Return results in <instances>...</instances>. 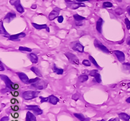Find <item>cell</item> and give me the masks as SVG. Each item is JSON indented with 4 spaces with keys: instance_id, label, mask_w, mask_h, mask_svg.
<instances>
[{
    "instance_id": "cell-36",
    "label": "cell",
    "mask_w": 130,
    "mask_h": 121,
    "mask_svg": "<svg viewBox=\"0 0 130 121\" xmlns=\"http://www.w3.org/2000/svg\"><path fill=\"white\" fill-rule=\"evenodd\" d=\"M123 66L125 69L130 70V63H123Z\"/></svg>"
},
{
    "instance_id": "cell-3",
    "label": "cell",
    "mask_w": 130,
    "mask_h": 121,
    "mask_svg": "<svg viewBox=\"0 0 130 121\" xmlns=\"http://www.w3.org/2000/svg\"><path fill=\"white\" fill-rule=\"evenodd\" d=\"M1 79L5 82V85H6L7 88H9V89H10V90H13V89H14V85H15V84H14V83H12V81H10V79L8 77L6 76V75H1Z\"/></svg>"
},
{
    "instance_id": "cell-25",
    "label": "cell",
    "mask_w": 130,
    "mask_h": 121,
    "mask_svg": "<svg viewBox=\"0 0 130 121\" xmlns=\"http://www.w3.org/2000/svg\"><path fill=\"white\" fill-rule=\"evenodd\" d=\"M31 70L33 71L34 73H35L38 77H42V75L41 73V71H40V69L37 68L36 67H32L31 68Z\"/></svg>"
},
{
    "instance_id": "cell-1",
    "label": "cell",
    "mask_w": 130,
    "mask_h": 121,
    "mask_svg": "<svg viewBox=\"0 0 130 121\" xmlns=\"http://www.w3.org/2000/svg\"><path fill=\"white\" fill-rule=\"evenodd\" d=\"M39 92L36 91H32V90H29V91H26L22 94V97H24V100H30L32 99H34L35 97H38L39 94Z\"/></svg>"
},
{
    "instance_id": "cell-31",
    "label": "cell",
    "mask_w": 130,
    "mask_h": 121,
    "mask_svg": "<svg viewBox=\"0 0 130 121\" xmlns=\"http://www.w3.org/2000/svg\"><path fill=\"white\" fill-rule=\"evenodd\" d=\"M114 12L117 15H121L122 13H124V10L122 9L121 8H117L116 9H115Z\"/></svg>"
},
{
    "instance_id": "cell-39",
    "label": "cell",
    "mask_w": 130,
    "mask_h": 121,
    "mask_svg": "<svg viewBox=\"0 0 130 121\" xmlns=\"http://www.w3.org/2000/svg\"><path fill=\"white\" fill-rule=\"evenodd\" d=\"M78 98H79V97H78V96L77 95V94H73V96H72V99H73V100L77 101V100H78Z\"/></svg>"
},
{
    "instance_id": "cell-30",
    "label": "cell",
    "mask_w": 130,
    "mask_h": 121,
    "mask_svg": "<svg viewBox=\"0 0 130 121\" xmlns=\"http://www.w3.org/2000/svg\"><path fill=\"white\" fill-rule=\"evenodd\" d=\"M19 50L20 51H27V52H31L32 50L31 48L28 47H20Z\"/></svg>"
},
{
    "instance_id": "cell-43",
    "label": "cell",
    "mask_w": 130,
    "mask_h": 121,
    "mask_svg": "<svg viewBox=\"0 0 130 121\" xmlns=\"http://www.w3.org/2000/svg\"><path fill=\"white\" fill-rule=\"evenodd\" d=\"M76 1L79 3H82L84 2V1H90V0H76Z\"/></svg>"
},
{
    "instance_id": "cell-38",
    "label": "cell",
    "mask_w": 130,
    "mask_h": 121,
    "mask_svg": "<svg viewBox=\"0 0 130 121\" xmlns=\"http://www.w3.org/2000/svg\"><path fill=\"white\" fill-rule=\"evenodd\" d=\"M9 117L8 116H4L1 119V121H9Z\"/></svg>"
},
{
    "instance_id": "cell-44",
    "label": "cell",
    "mask_w": 130,
    "mask_h": 121,
    "mask_svg": "<svg viewBox=\"0 0 130 121\" xmlns=\"http://www.w3.org/2000/svg\"><path fill=\"white\" fill-rule=\"evenodd\" d=\"M12 109H13L14 111H18V110L19 109V107H18V106H15V107H14V108H12Z\"/></svg>"
},
{
    "instance_id": "cell-32",
    "label": "cell",
    "mask_w": 130,
    "mask_h": 121,
    "mask_svg": "<svg viewBox=\"0 0 130 121\" xmlns=\"http://www.w3.org/2000/svg\"><path fill=\"white\" fill-rule=\"evenodd\" d=\"M124 22H125V26H126V28L128 30H130V20L128 19V18H125V20H124Z\"/></svg>"
},
{
    "instance_id": "cell-34",
    "label": "cell",
    "mask_w": 130,
    "mask_h": 121,
    "mask_svg": "<svg viewBox=\"0 0 130 121\" xmlns=\"http://www.w3.org/2000/svg\"><path fill=\"white\" fill-rule=\"evenodd\" d=\"M82 64L84 65V66H87V67H89L90 66V62L88 61V60H84L83 62H82Z\"/></svg>"
},
{
    "instance_id": "cell-8",
    "label": "cell",
    "mask_w": 130,
    "mask_h": 121,
    "mask_svg": "<svg viewBox=\"0 0 130 121\" xmlns=\"http://www.w3.org/2000/svg\"><path fill=\"white\" fill-rule=\"evenodd\" d=\"M94 44V46L96 47L99 48V50H101L105 53H109V50L107 49V48L105 45H103L102 43H100V41H99L98 39H95Z\"/></svg>"
},
{
    "instance_id": "cell-29",
    "label": "cell",
    "mask_w": 130,
    "mask_h": 121,
    "mask_svg": "<svg viewBox=\"0 0 130 121\" xmlns=\"http://www.w3.org/2000/svg\"><path fill=\"white\" fill-rule=\"evenodd\" d=\"M113 6L112 3L109 2V1H105V2L103 3V7L104 8H110Z\"/></svg>"
},
{
    "instance_id": "cell-46",
    "label": "cell",
    "mask_w": 130,
    "mask_h": 121,
    "mask_svg": "<svg viewBox=\"0 0 130 121\" xmlns=\"http://www.w3.org/2000/svg\"><path fill=\"white\" fill-rule=\"evenodd\" d=\"M126 102H127V103H130V97H128V99L126 100Z\"/></svg>"
},
{
    "instance_id": "cell-7",
    "label": "cell",
    "mask_w": 130,
    "mask_h": 121,
    "mask_svg": "<svg viewBox=\"0 0 130 121\" xmlns=\"http://www.w3.org/2000/svg\"><path fill=\"white\" fill-rule=\"evenodd\" d=\"M26 108L34 112V114L36 115L42 114V110L38 105H27L26 106Z\"/></svg>"
},
{
    "instance_id": "cell-49",
    "label": "cell",
    "mask_w": 130,
    "mask_h": 121,
    "mask_svg": "<svg viewBox=\"0 0 130 121\" xmlns=\"http://www.w3.org/2000/svg\"><path fill=\"white\" fill-rule=\"evenodd\" d=\"M128 14H130V7H128Z\"/></svg>"
},
{
    "instance_id": "cell-4",
    "label": "cell",
    "mask_w": 130,
    "mask_h": 121,
    "mask_svg": "<svg viewBox=\"0 0 130 121\" xmlns=\"http://www.w3.org/2000/svg\"><path fill=\"white\" fill-rule=\"evenodd\" d=\"M47 82L45 81H41L39 80L37 82L33 83L31 86H33L34 88L38 89V90H43L47 87Z\"/></svg>"
},
{
    "instance_id": "cell-12",
    "label": "cell",
    "mask_w": 130,
    "mask_h": 121,
    "mask_svg": "<svg viewBox=\"0 0 130 121\" xmlns=\"http://www.w3.org/2000/svg\"><path fill=\"white\" fill-rule=\"evenodd\" d=\"M26 33H18V34H15V35H12V36H10L9 37V39L11 41H20V39L24 38V37H26Z\"/></svg>"
},
{
    "instance_id": "cell-22",
    "label": "cell",
    "mask_w": 130,
    "mask_h": 121,
    "mask_svg": "<svg viewBox=\"0 0 130 121\" xmlns=\"http://www.w3.org/2000/svg\"><path fill=\"white\" fill-rule=\"evenodd\" d=\"M73 115L81 121H90V119L88 118H85V116L81 113H74Z\"/></svg>"
},
{
    "instance_id": "cell-51",
    "label": "cell",
    "mask_w": 130,
    "mask_h": 121,
    "mask_svg": "<svg viewBox=\"0 0 130 121\" xmlns=\"http://www.w3.org/2000/svg\"><path fill=\"white\" fill-rule=\"evenodd\" d=\"M128 86L129 87V88H130V83H128Z\"/></svg>"
},
{
    "instance_id": "cell-6",
    "label": "cell",
    "mask_w": 130,
    "mask_h": 121,
    "mask_svg": "<svg viewBox=\"0 0 130 121\" xmlns=\"http://www.w3.org/2000/svg\"><path fill=\"white\" fill-rule=\"evenodd\" d=\"M64 55L66 56V58L68 59L69 61L71 63L77 64V65L79 64V60H78V58L76 55H74L72 53H70V52H66V53H64Z\"/></svg>"
},
{
    "instance_id": "cell-41",
    "label": "cell",
    "mask_w": 130,
    "mask_h": 121,
    "mask_svg": "<svg viewBox=\"0 0 130 121\" xmlns=\"http://www.w3.org/2000/svg\"><path fill=\"white\" fill-rule=\"evenodd\" d=\"M108 121H120V119L118 118H114V119H111Z\"/></svg>"
},
{
    "instance_id": "cell-27",
    "label": "cell",
    "mask_w": 130,
    "mask_h": 121,
    "mask_svg": "<svg viewBox=\"0 0 130 121\" xmlns=\"http://www.w3.org/2000/svg\"><path fill=\"white\" fill-rule=\"evenodd\" d=\"M73 18L76 20L77 22H81L83 20H85V17H81V16L78 14H75L73 15Z\"/></svg>"
},
{
    "instance_id": "cell-24",
    "label": "cell",
    "mask_w": 130,
    "mask_h": 121,
    "mask_svg": "<svg viewBox=\"0 0 130 121\" xmlns=\"http://www.w3.org/2000/svg\"><path fill=\"white\" fill-rule=\"evenodd\" d=\"M52 70L55 73H57V75H62V74H63V72H64L63 69H61V68H58V67H56L55 65H53V66L52 67Z\"/></svg>"
},
{
    "instance_id": "cell-9",
    "label": "cell",
    "mask_w": 130,
    "mask_h": 121,
    "mask_svg": "<svg viewBox=\"0 0 130 121\" xmlns=\"http://www.w3.org/2000/svg\"><path fill=\"white\" fill-rule=\"evenodd\" d=\"M61 11V9L58 8V7H55L54 9L52 11V12H50L49 16H48V18L50 20H53L55 19L56 18L59 17V12Z\"/></svg>"
},
{
    "instance_id": "cell-48",
    "label": "cell",
    "mask_w": 130,
    "mask_h": 121,
    "mask_svg": "<svg viewBox=\"0 0 130 121\" xmlns=\"http://www.w3.org/2000/svg\"><path fill=\"white\" fill-rule=\"evenodd\" d=\"M15 102H16L15 99H12V100H11V103H15Z\"/></svg>"
},
{
    "instance_id": "cell-16",
    "label": "cell",
    "mask_w": 130,
    "mask_h": 121,
    "mask_svg": "<svg viewBox=\"0 0 130 121\" xmlns=\"http://www.w3.org/2000/svg\"><path fill=\"white\" fill-rule=\"evenodd\" d=\"M0 33H1V35H3V36H4V37H10L9 34L7 33V31H6V30H5V28H4L3 24V22L1 20L0 22Z\"/></svg>"
},
{
    "instance_id": "cell-5",
    "label": "cell",
    "mask_w": 130,
    "mask_h": 121,
    "mask_svg": "<svg viewBox=\"0 0 130 121\" xmlns=\"http://www.w3.org/2000/svg\"><path fill=\"white\" fill-rule=\"evenodd\" d=\"M10 3L16 7L17 11L18 12L23 13L24 12V7L20 4V0H10Z\"/></svg>"
},
{
    "instance_id": "cell-50",
    "label": "cell",
    "mask_w": 130,
    "mask_h": 121,
    "mask_svg": "<svg viewBox=\"0 0 130 121\" xmlns=\"http://www.w3.org/2000/svg\"><path fill=\"white\" fill-rule=\"evenodd\" d=\"M14 117H15V118H17V117H18V115L17 114V113H16V114L14 115Z\"/></svg>"
},
{
    "instance_id": "cell-19",
    "label": "cell",
    "mask_w": 130,
    "mask_h": 121,
    "mask_svg": "<svg viewBox=\"0 0 130 121\" xmlns=\"http://www.w3.org/2000/svg\"><path fill=\"white\" fill-rule=\"evenodd\" d=\"M26 121H36V119L35 116L33 113L29 111L26 114Z\"/></svg>"
},
{
    "instance_id": "cell-21",
    "label": "cell",
    "mask_w": 130,
    "mask_h": 121,
    "mask_svg": "<svg viewBox=\"0 0 130 121\" xmlns=\"http://www.w3.org/2000/svg\"><path fill=\"white\" fill-rule=\"evenodd\" d=\"M59 102L58 97L55 96L54 95H50L49 96V102L53 105H56Z\"/></svg>"
},
{
    "instance_id": "cell-14",
    "label": "cell",
    "mask_w": 130,
    "mask_h": 121,
    "mask_svg": "<svg viewBox=\"0 0 130 121\" xmlns=\"http://www.w3.org/2000/svg\"><path fill=\"white\" fill-rule=\"evenodd\" d=\"M16 74L18 75V77L20 79L21 82H23L24 83H26V84H28V82L29 80L28 77L27 76L26 74L24 73H21V72H17Z\"/></svg>"
},
{
    "instance_id": "cell-42",
    "label": "cell",
    "mask_w": 130,
    "mask_h": 121,
    "mask_svg": "<svg viewBox=\"0 0 130 121\" xmlns=\"http://www.w3.org/2000/svg\"><path fill=\"white\" fill-rule=\"evenodd\" d=\"M126 43H127V45H129V46H130V37H128Z\"/></svg>"
},
{
    "instance_id": "cell-2",
    "label": "cell",
    "mask_w": 130,
    "mask_h": 121,
    "mask_svg": "<svg viewBox=\"0 0 130 121\" xmlns=\"http://www.w3.org/2000/svg\"><path fill=\"white\" fill-rule=\"evenodd\" d=\"M66 3H67V7L71 9H77L81 7H85V4L82 3H76L72 1H68V0H66Z\"/></svg>"
},
{
    "instance_id": "cell-53",
    "label": "cell",
    "mask_w": 130,
    "mask_h": 121,
    "mask_svg": "<svg viewBox=\"0 0 130 121\" xmlns=\"http://www.w3.org/2000/svg\"><path fill=\"white\" fill-rule=\"evenodd\" d=\"M117 1H121L122 0H117Z\"/></svg>"
},
{
    "instance_id": "cell-28",
    "label": "cell",
    "mask_w": 130,
    "mask_h": 121,
    "mask_svg": "<svg viewBox=\"0 0 130 121\" xmlns=\"http://www.w3.org/2000/svg\"><path fill=\"white\" fill-rule=\"evenodd\" d=\"M88 58H89V60H90V61L91 63H92V64H94L95 66L96 67H98V68H100V67L99 66V65L98 64V63L96 62V61L95 60L94 58L92 57V56H88Z\"/></svg>"
},
{
    "instance_id": "cell-40",
    "label": "cell",
    "mask_w": 130,
    "mask_h": 121,
    "mask_svg": "<svg viewBox=\"0 0 130 121\" xmlns=\"http://www.w3.org/2000/svg\"><path fill=\"white\" fill-rule=\"evenodd\" d=\"M1 64H0V66H1V69H0V71H3L5 70V68H4V67H3V66L2 63H1V62H0Z\"/></svg>"
},
{
    "instance_id": "cell-47",
    "label": "cell",
    "mask_w": 130,
    "mask_h": 121,
    "mask_svg": "<svg viewBox=\"0 0 130 121\" xmlns=\"http://www.w3.org/2000/svg\"><path fill=\"white\" fill-rule=\"evenodd\" d=\"M12 95L15 96H17L18 95V92H14Z\"/></svg>"
},
{
    "instance_id": "cell-52",
    "label": "cell",
    "mask_w": 130,
    "mask_h": 121,
    "mask_svg": "<svg viewBox=\"0 0 130 121\" xmlns=\"http://www.w3.org/2000/svg\"><path fill=\"white\" fill-rule=\"evenodd\" d=\"M105 121L104 119H102V120H99V121Z\"/></svg>"
},
{
    "instance_id": "cell-35",
    "label": "cell",
    "mask_w": 130,
    "mask_h": 121,
    "mask_svg": "<svg viewBox=\"0 0 130 121\" xmlns=\"http://www.w3.org/2000/svg\"><path fill=\"white\" fill-rule=\"evenodd\" d=\"M40 102H41V103L49 102V97H42V96H40Z\"/></svg>"
},
{
    "instance_id": "cell-23",
    "label": "cell",
    "mask_w": 130,
    "mask_h": 121,
    "mask_svg": "<svg viewBox=\"0 0 130 121\" xmlns=\"http://www.w3.org/2000/svg\"><path fill=\"white\" fill-rule=\"evenodd\" d=\"M118 116L120 119L124 121H129L130 120V115L125 113H121L118 115Z\"/></svg>"
},
{
    "instance_id": "cell-37",
    "label": "cell",
    "mask_w": 130,
    "mask_h": 121,
    "mask_svg": "<svg viewBox=\"0 0 130 121\" xmlns=\"http://www.w3.org/2000/svg\"><path fill=\"white\" fill-rule=\"evenodd\" d=\"M63 20H64V18L62 16H59V17H58V22L59 23H62Z\"/></svg>"
},
{
    "instance_id": "cell-13",
    "label": "cell",
    "mask_w": 130,
    "mask_h": 121,
    "mask_svg": "<svg viewBox=\"0 0 130 121\" xmlns=\"http://www.w3.org/2000/svg\"><path fill=\"white\" fill-rule=\"evenodd\" d=\"M114 54L116 56V57L118 58L119 62L122 63L125 60V55L124 54V52H122V51H120V50H114Z\"/></svg>"
},
{
    "instance_id": "cell-18",
    "label": "cell",
    "mask_w": 130,
    "mask_h": 121,
    "mask_svg": "<svg viewBox=\"0 0 130 121\" xmlns=\"http://www.w3.org/2000/svg\"><path fill=\"white\" fill-rule=\"evenodd\" d=\"M28 57L33 64H36V63L38 62V56H37L35 54H34V53H30V54H29Z\"/></svg>"
},
{
    "instance_id": "cell-10",
    "label": "cell",
    "mask_w": 130,
    "mask_h": 121,
    "mask_svg": "<svg viewBox=\"0 0 130 121\" xmlns=\"http://www.w3.org/2000/svg\"><path fill=\"white\" fill-rule=\"evenodd\" d=\"M72 49L76 51H78L79 52H83L84 51V47L81 45L79 41H76L72 44Z\"/></svg>"
},
{
    "instance_id": "cell-11",
    "label": "cell",
    "mask_w": 130,
    "mask_h": 121,
    "mask_svg": "<svg viewBox=\"0 0 130 121\" xmlns=\"http://www.w3.org/2000/svg\"><path fill=\"white\" fill-rule=\"evenodd\" d=\"M90 76L94 77L95 79V80L96 81V82L98 83H102V79H101V76H100V74L98 73V71L97 69H94L90 71V73H89Z\"/></svg>"
},
{
    "instance_id": "cell-26",
    "label": "cell",
    "mask_w": 130,
    "mask_h": 121,
    "mask_svg": "<svg viewBox=\"0 0 130 121\" xmlns=\"http://www.w3.org/2000/svg\"><path fill=\"white\" fill-rule=\"evenodd\" d=\"M88 79V77L87 75H82L81 76L79 77L78 80L80 83H85V81H87Z\"/></svg>"
},
{
    "instance_id": "cell-15",
    "label": "cell",
    "mask_w": 130,
    "mask_h": 121,
    "mask_svg": "<svg viewBox=\"0 0 130 121\" xmlns=\"http://www.w3.org/2000/svg\"><path fill=\"white\" fill-rule=\"evenodd\" d=\"M32 26L35 28L37 30H42V29H46L47 32H50V28L46 24H37L35 23H32Z\"/></svg>"
},
{
    "instance_id": "cell-45",
    "label": "cell",
    "mask_w": 130,
    "mask_h": 121,
    "mask_svg": "<svg viewBox=\"0 0 130 121\" xmlns=\"http://www.w3.org/2000/svg\"><path fill=\"white\" fill-rule=\"evenodd\" d=\"M36 8V5H33L31 6V9H35Z\"/></svg>"
},
{
    "instance_id": "cell-33",
    "label": "cell",
    "mask_w": 130,
    "mask_h": 121,
    "mask_svg": "<svg viewBox=\"0 0 130 121\" xmlns=\"http://www.w3.org/2000/svg\"><path fill=\"white\" fill-rule=\"evenodd\" d=\"M40 80V79L38 78V77H36L35 79H30L28 82V84H33V83H36V82H37Z\"/></svg>"
},
{
    "instance_id": "cell-20",
    "label": "cell",
    "mask_w": 130,
    "mask_h": 121,
    "mask_svg": "<svg viewBox=\"0 0 130 121\" xmlns=\"http://www.w3.org/2000/svg\"><path fill=\"white\" fill-rule=\"evenodd\" d=\"M102 24H103V19H102V18H99L98 20L96 22V30H97V31L99 32V33H102Z\"/></svg>"
},
{
    "instance_id": "cell-17",
    "label": "cell",
    "mask_w": 130,
    "mask_h": 121,
    "mask_svg": "<svg viewBox=\"0 0 130 121\" xmlns=\"http://www.w3.org/2000/svg\"><path fill=\"white\" fill-rule=\"evenodd\" d=\"M16 17V14H15L14 12H9L8 14H6V16H5V18H4V20H7L9 22H10L12 20L14 19V18H15Z\"/></svg>"
}]
</instances>
